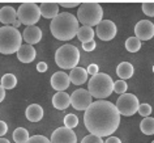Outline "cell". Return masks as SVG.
Segmentation results:
<instances>
[{
	"label": "cell",
	"mask_w": 154,
	"mask_h": 143,
	"mask_svg": "<svg viewBox=\"0 0 154 143\" xmlns=\"http://www.w3.org/2000/svg\"><path fill=\"white\" fill-rule=\"evenodd\" d=\"M84 123L91 135L110 137L118 130L120 123V114L116 105L107 100H98L85 110Z\"/></svg>",
	"instance_id": "cell-1"
},
{
	"label": "cell",
	"mask_w": 154,
	"mask_h": 143,
	"mask_svg": "<svg viewBox=\"0 0 154 143\" xmlns=\"http://www.w3.org/2000/svg\"><path fill=\"white\" fill-rule=\"evenodd\" d=\"M79 29L80 26L77 17L67 12L59 13L50 24L51 34L56 40L60 41H69L72 38H75L77 36Z\"/></svg>",
	"instance_id": "cell-2"
},
{
	"label": "cell",
	"mask_w": 154,
	"mask_h": 143,
	"mask_svg": "<svg viewBox=\"0 0 154 143\" xmlns=\"http://www.w3.org/2000/svg\"><path fill=\"white\" fill-rule=\"evenodd\" d=\"M22 46V36L18 29L13 26H2L0 28V53L9 55L17 53Z\"/></svg>",
	"instance_id": "cell-3"
},
{
	"label": "cell",
	"mask_w": 154,
	"mask_h": 143,
	"mask_svg": "<svg viewBox=\"0 0 154 143\" xmlns=\"http://www.w3.org/2000/svg\"><path fill=\"white\" fill-rule=\"evenodd\" d=\"M102 16L103 9L101 4L93 2L82 3L77 11V20H79V22H81L82 26L93 28L94 25H99L102 22Z\"/></svg>",
	"instance_id": "cell-4"
},
{
	"label": "cell",
	"mask_w": 154,
	"mask_h": 143,
	"mask_svg": "<svg viewBox=\"0 0 154 143\" xmlns=\"http://www.w3.org/2000/svg\"><path fill=\"white\" fill-rule=\"evenodd\" d=\"M88 91L93 97L98 100H103L112 93L114 91V82L111 76L107 74H97L95 76H91V79L88 83Z\"/></svg>",
	"instance_id": "cell-5"
},
{
	"label": "cell",
	"mask_w": 154,
	"mask_h": 143,
	"mask_svg": "<svg viewBox=\"0 0 154 143\" xmlns=\"http://www.w3.org/2000/svg\"><path fill=\"white\" fill-rule=\"evenodd\" d=\"M80 60V51L73 45H63L55 53V62L64 70H73L77 67Z\"/></svg>",
	"instance_id": "cell-6"
},
{
	"label": "cell",
	"mask_w": 154,
	"mask_h": 143,
	"mask_svg": "<svg viewBox=\"0 0 154 143\" xmlns=\"http://www.w3.org/2000/svg\"><path fill=\"white\" fill-rule=\"evenodd\" d=\"M41 9L35 3H22L17 9V20L26 26H34L39 21Z\"/></svg>",
	"instance_id": "cell-7"
},
{
	"label": "cell",
	"mask_w": 154,
	"mask_h": 143,
	"mask_svg": "<svg viewBox=\"0 0 154 143\" xmlns=\"http://www.w3.org/2000/svg\"><path fill=\"white\" fill-rule=\"evenodd\" d=\"M138 108H140V102H138V99L133 93H124L120 97H118L116 109L120 115L131 117L134 113H137Z\"/></svg>",
	"instance_id": "cell-8"
},
{
	"label": "cell",
	"mask_w": 154,
	"mask_h": 143,
	"mask_svg": "<svg viewBox=\"0 0 154 143\" xmlns=\"http://www.w3.org/2000/svg\"><path fill=\"white\" fill-rule=\"evenodd\" d=\"M93 96L88 89H76L71 95V105L75 108L76 110H86L93 101H91Z\"/></svg>",
	"instance_id": "cell-9"
},
{
	"label": "cell",
	"mask_w": 154,
	"mask_h": 143,
	"mask_svg": "<svg viewBox=\"0 0 154 143\" xmlns=\"http://www.w3.org/2000/svg\"><path fill=\"white\" fill-rule=\"evenodd\" d=\"M116 25L115 22L111 20H102V22L99 25H97V36L99 37V40L102 41H111L112 38L116 36Z\"/></svg>",
	"instance_id": "cell-10"
},
{
	"label": "cell",
	"mask_w": 154,
	"mask_h": 143,
	"mask_svg": "<svg viewBox=\"0 0 154 143\" xmlns=\"http://www.w3.org/2000/svg\"><path fill=\"white\" fill-rule=\"evenodd\" d=\"M51 143H77V137L75 131L67 127H59L51 135Z\"/></svg>",
	"instance_id": "cell-11"
},
{
	"label": "cell",
	"mask_w": 154,
	"mask_h": 143,
	"mask_svg": "<svg viewBox=\"0 0 154 143\" xmlns=\"http://www.w3.org/2000/svg\"><path fill=\"white\" fill-rule=\"evenodd\" d=\"M134 34L140 41H149L154 37V24L149 20H141L134 26Z\"/></svg>",
	"instance_id": "cell-12"
},
{
	"label": "cell",
	"mask_w": 154,
	"mask_h": 143,
	"mask_svg": "<svg viewBox=\"0 0 154 143\" xmlns=\"http://www.w3.org/2000/svg\"><path fill=\"white\" fill-rule=\"evenodd\" d=\"M71 84V79H69V75H67L63 71L55 72L51 76V87L54 89H56L57 92H64Z\"/></svg>",
	"instance_id": "cell-13"
},
{
	"label": "cell",
	"mask_w": 154,
	"mask_h": 143,
	"mask_svg": "<svg viewBox=\"0 0 154 143\" xmlns=\"http://www.w3.org/2000/svg\"><path fill=\"white\" fill-rule=\"evenodd\" d=\"M22 38L26 41L28 45H35L42 40V30L38 26H26L24 33H22Z\"/></svg>",
	"instance_id": "cell-14"
},
{
	"label": "cell",
	"mask_w": 154,
	"mask_h": 143,
	"mask_svg": "<svg viewBox=\"0 0 154 143\" xmlns=\"http://www.w3.org/2000/svg\"><path fill=\"white\" fill-rule=\"evenodd\" d=\"M41 16L45 18H55L59 15V4L55 2H45L39 5Z\"/></svg>",
	"instance_id": "cell-15"
},
{
	"label": "cell",
	"mask_w": 154,
	"mask_h": 143,
	"mask_svg": "<svg viewBox=\"0 0 154 143\" xmlns=\"http://www.w3.org/2000/svg\"><path fill=\"white\" fill-rule=\"evenodd\" d=\"M35 49L33 47L32 45H22L20 50L17 51V58L18 60L22 62V63H32V62L35 59Z\"/></svg>",
	"instance_id": "cell-16"
},
{
	"label": "cell",
	"mask_w": 154,
	"mask_h": 143,
	"mask_svg": "<svg viewBox=\"0 0 154 143\" xmlns=\"http://www.w3.org/2000/svg\"><path fill=\"white\" fill-rule=\"evenodd\" d=\"M17 20V11L13 7H3L0 9V21L4 24V26H11Z\"/></svg>",
	"instance_id": "cell-17"
},
{
	"label": "cell",
	"mask_w": 154,
	"mask_h": 143,
	"mask_svg": "<svg viewBox=\"0 0 154 143\" xmlns=\"http://www.w3.org/2000/svg\"><path fill=\"white\" fill-rule=\"evenodd\" d=\"M88 71L82 67H76L71 70V74H69V79L71 83H73L75 86H82L84 83H86L88 80Z\"/></svg>",
	"instance_id": "cell-18"
},
{
	"label": "cell",
	"mask_w": 154,
	"mask_h": 143,
	"mask_svg": "<svg viewBox=\"0 0 154 143\" xmlns=\"http://www.w3.org/2000/svg\"><path fill=\"white\" fill-rule=\"evenodd\" d=\"M52 105L59 110H64L71 105V96L65 92H57L52 97Z\"/></svg>",
	"instance_id": "cell-19"
},
{
	"label": "cell",
	"mask_w": 154,
	"mask_h": 143,
	"mask_svg": "<svg viewBox=\"0 0 154 143\" xmlns=\"http://www.w3.org/2000/svg\"><path fill=\"white\" fill-rule=\"evenodd\" d=\"M25 115L30 122H38L43 118V109L38 104H32V105H29L26 108Z\"/></svg>",
	"instance_id": "cell-20"
},
{
	"label": "cell",
	"mask_w": 154,
	"mask_h": 143,
	"mask_svg": "<svg viewBox=\"0 0 154 143\" xmlns=\"http://www.w3.org/2000/svg\"><path fill=\"white\" fill-rule=\"evenodd\" d=\"M133 72H134V68L129 62H122L116 68V74H118L119 78H120V80H125V79L132 78Z\"/></svg>",
	"instance_id": "cell-21"
},
{
	"label": "cell",
	"mask_w": 154,
	"mask_h": 143,
	"mask_svg": "<svg viewBox=\"0 0 154 143\" xmlns=\"http://www.w3.org/2000/svg\"><path fill=\"white\" fill-rule=\"evenodd\" d=\"M94 36H95V33H94L93 28H90V26H81V28L79 29V32H77V38H79L82 44H88V42L93 41Z\"/></svg>",
	"instance_id": "cell-22"
},
{
	"label": "cell",
	"mask_w": 154,
	"mask_h": 143,
	"mask_svg": "<svg viewBox=\"0 0 154 143\" xmlns=\"http://www.w3.org/2000/svg\"><path fill=\"white\" fill-rule=\"evenodd\" d=\"M140 129L145 135H153L154 134V118L153 117H146L141 121Z\"/></svg>",
	"instance_id": "cell-23"
},
{
	"label": "cell",
	"mask_w": 154,
	"mask_h": 143,
	"mask_svg": "<svg viewBox=\"0 0 154 143\" xmlns=\"http://www.w3.org/2000/svg\"><path fill=\"white\" fill-rule=\"evenodd\" d=\"M29 133L28 130L24 129V127H17L16 130L13 131V141L16 143H26L29 141Z\"/></svg>",
	"instance_id": "cell-24"
},
{
	"label": "cell",
	"mask_w": 154,
	"mask_h": 143,
	"mask_svg": "<svg viewBox=\"0 0 154 143\" xmlns=\"http://www.w3.org/2000/svg\"><path fill=\"white\" fill-rule=\"evenodd\" d=\"M2 86L4 89H13L17 86V78L13 74H5L2 78Z\"/></svg>",
	"instance_id": "cell-25"
},
{
	"label": "cell",
	"mask_w": 154,
	"mask_h": 143,
	"mask_svg": "<svg viewBox=\"0 0 154 143\" xmlns=\"http://www.w3.org/2000/svg\"><path fill=\"white\" fill-rule=\"evenodd\" d=\"M125 49L128 50L129 53H137L138 50L141 49V41L134 36V37H129L128 40L125 41Z\"/></svg>",
	"instance_id": "cell-26"
},
{
	"label": "cell",
	"mask_w": 154,
	"mask_h": 143,
	"mask_svg": "<svg viewBox=\"0 0 154 143\" xmlns=\"http://www.w3.org/2000/svg\"><path fill=\"white\" fill-rule=\"evenodd\" d=\"M64 125L67 129H75V127L79 125V118L75 114H67L64 118Z\"/></svg>",
	"instance_id": "cell-27"
},
{
	"label": "cell",
	"mask_w": 154,
	"mask_h": 143,
	"mask_svg": "<svg viewBox=\"0 0 154 143\" xmlns=\"http://www.w3.org/2000/svg\"><path fill=\"white\" fill-rule=\"evenodd\" d=\"M127 88H128V86H127L125 80H118V82H114V92H116V93L119 95H124Z\"/></svg>",
	"instance_id": "cell-28"
},
{
	"label": "cell",
	"mask_w": 154,
	"mask_h": 143,
	"mask_svg": "<svg viewBox=\"0 0 154 143\" xmlns=\"http://www.w3.org/2000/svg\"><path fill=\"white\" fill-rule=\"evenodd\" d=\"M142 12L149 17H154V2L142 3Z\"/></svg>",
	"instance_id": "cell-29"
},
{
	"label": "cell",
	"mask_w": 154,
	"mask_h": 143,
	"mask_svg": "<svg viewBox=\"0 0 154 143\" xmlns=\"http://www.w3.org/2000/svg\"><path fill=\"white\" fill-rule=\"evenodd\" d=\"M138 113H140L142 117H149L152 114V106L149 104H140V108H138Z\"/></svg>",
	"instance_id": "cell-30"
},
{
	"label": "cell",
	"mask_w": 154,
	"mask_h": 143,
	"mask_svg": "<svg viewBox=\"0 0 154 143\" xmlns=\"http://www.w3.org/2000/svg\"><path fill=\"white\" fill-rule=\"evenodd\" d=\"M26 143H51V141L43 137V135H33V137L29 138V141Z\"/></svg>",
	"instance_id": "cell-31"
},
{
	"label": "cell",
	"mask_w": 154,
	"mask_h": 143,
	"mask_svg": "<svg viewBox=\"0 0 154 143\" xmlns=\"http://www.w3.org/2000/svg\"><path fill=\"white\" fill-rule=\"evenodd\" d=\"M81 143H105L103 142V139L102 138H99L97 137V135H86V137H84V139L81 141Z\"/></svg>",
	"instance_id": "cell-32"
},
{
	"label": "cell",
	"mask_w": 154,
	"mask_h": 143,
	"mask_svg": "<svg viewBox=\"0 0 154 143\" xmlns=\"http://www.w3.org/2000/svg\"><path fill=\"white\" fill-rule=\"evenodd\" d=\"M57 4L64 7V8H73V7H77L79 4H81V3L80 2H60V3H57Z\"/></svg>",
	"instance_id": "cell-33"
},
{
	"label": "cell",
	"mask_w": 154,
	"mask_h": 143,
	"mask_svg": "<svg viewBox=\"0 0 154 143\" xmlns=\"http://www.w3.org/2000/svg\"><path fill=\"white\" fill-rule=\"evenodd\" d=\"M86 71H88V74L91 75V76H95L97 74H99V72H98V66H97V64H94V63L89 64V67H88Z\"/></svg>",
	"instance_id": "cell-34"
},
{
	"label": "cell",
	"mask_w": 154,
	"mask_h": 143,
	"mask_svg": "<svg viewBox=\"0 0 154 143\" xmlns=\"http://www.w3.org/2000/svg\"><path fill=\"white\" fill-rule=\"evenodd\" d=\"M95 46H97V44H95L94 41H90V42H88V44H82V49L85 50V51H93L95 49Z\"/></svg>",
	"instance_id": "cell-35"
},
{
	"label": "cell",
	"mask_w": 154,
	"mask_h": 143,
	"mask_svg": "<svg viewBox=\"0 0 154 143\" xmlns=\"http://www.w3.org/2000/svg\"><path fill=\"white\" fill-rule=\"evenodd\" d=\"M7 131H8V126H7V123L4 121H0V137L5 135Z\"/></svg>",
	"instance_id": "cell-36"
},
{
	"label": "cell",
	"mask_w": 154,
	"mask_h": 143,
	"mask_svg": "<svg viewBox=\"0 0 154 143\" xmlns=\"http://www.w3.org/2000/svg\"><path fill=\"white\" fill-rule=\"evenodd\" d=\"M47 64H46L45 63V62H39V63H38L37 64V71L38 72H46V71H47Z\"/></svg>",
	"instance_id": "cell-37"
},
{
	"label": "cell",
	"mask_w": 154,
	"mask_h": 143,
	"mask_svg": "<svg viewBox=\"0 0 154 143\" xmlns=\"http://www.w3.org/2000/svg\"><path fill=\"white\" fill-rule=\"evenodd\" d=\"M106 143H122V141H120V139H119L118 137H110V138L106 141Z\"/></svg>",
	"instance_id": "cell-38"
},
{
	"label": "cell",
	"mask_w": 154,
	"mask_h": 143,
	"mask_svg": "<svg viewBox=\"0 0 154 143\" xmlns=\"http://www.w3.org/2000/svg\"><path fill=\"white\" fill-rule=\"evenodd\" d=\"M4 97H5V89L3 88L2 84H0V102L4 100Z\"/></svg>",
	"instance_id": "cell-39"
},
{
	"label": "cell",
	"mask_w": 154,
	"mask_h": 143,
	"mask_svg": "<svg viewBox=\"0 0 154 143\" xmlns=\"http://www.w3.org/2000/svg\"><path fill=\"white\" fill-rule=\"evenodd\" d=\"M21 25H22V24H21V22H20V20H16V21H14V22H13V25H12V26H13V28H14V29H18V28H20V26H21Z\"/></svg>",
	"instance_id": "cell-40"
},
{
	"label": "cell",
	"mask_w": 154,
	"mask_h": 143,
	"mask_svg": "<svg viewBox=\"0 0 154 143\" xmlns=\"http://www.w3.org/2000/svg\"><path fill=\"white\" fill-rule=\"evenodd\" d=\"M0 143H11L8 139H5V138H0Z\"/></svg>",
	"instance_id": "cell-41"
},
{
	"label": "cell",
	"mask_w": 154,
	"mask_h": 143,
	"mask_svg": "<svg viewBox=\"0 0 154 143\" xmlns=\"http://www.w3.org/2000/svg\"><path fill=\"white\" fill-rule=\"evenodd\" d=\"M153 72H154V66H153Z\"/></svg>",
	"instance_id": "cell-42"
},
{
	"label": "cell",
	"mask_w": 154,
	"mask_h": 143,
	"mask_svg": "<svg viewBox=\"0 0 154 143\" xmlns=\"http://www.w3.org/2000/svg\"><path fill=\"white\" fill-rule=\"evenodd\" d=\"M152 143H154V141H153V142H152Z\"/></svg>",
	"instance_id": "cell-43"
}]
</instances>
